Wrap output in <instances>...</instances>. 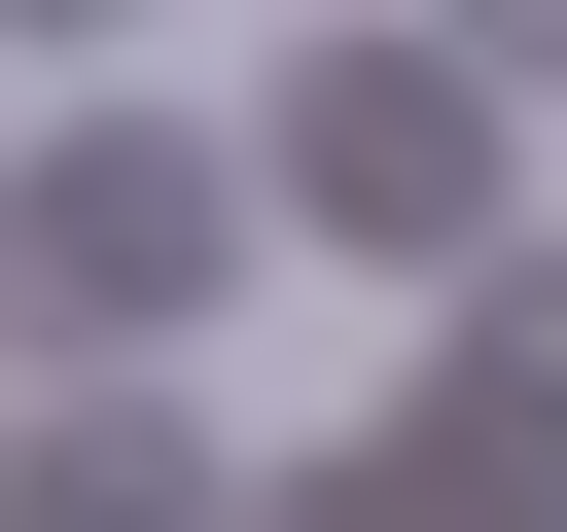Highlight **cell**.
<instances>
[{"mask_svg":"<svg viewBox=\"0 0 567 532\" xmlns=\"http://www.w3.org/2000/svg\"><path fill=\"white\" fill-rule=\"evenodd\" d=\"M35 532H177V461H142V426H106V461H35Z\"/></svg>","mask_w":567,"mask_h":532,"instance_id":"obj_3","label":"cell"},{"mask_svg":"<svg viewBox=\"0 0 567 532\" xmlns=\"http://www.w3.org/2000/svg\"><path fill=\"white\" fill-rule=\"evenodd\" d=\"M177 248H213V177H177V142H71V177H35V319H71V355H142V319H177Z\"/></svg>","mask_w":567,"mask_h":532,"instance_id":"obj_1","label":"cell"},{"mask_svg":"<svg viewBox=\"0 0 567 532\" xmlns=\"http://www.w3.org/2000/svg\"><path fill=\"white\" fill-rule=\"evenodd\" d=\"M319 213H461V71H319Z\"/></svg>","mask_w":567,"mask_h":532,"instance_id":"obj_2","label":"cell"}]
</instances>
